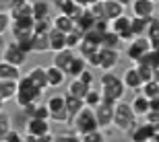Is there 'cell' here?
I'll return each instance as SVG.
<instances>
[{
    "label": "cell",
    "mask_w": 159,
    "mask_h": 142,
    "mask_svg": "<svg viewBox=\"0 0 159 142\" xmlns=\"http://www.w3.org/2000/svg\"><path fill=\"white\" fill-rule=\"evenodd\" d=\"M21 78V72H19V66L6 62V60H0V80H19Z\"/></svg>",
    "instance_id": "obj_20"
},
{
    "label": "cell",
    "mask_w": 159,
    "mask_h": 142,
    "mask_svg": "<svg viewBox=\"0 0 159 142\" xmlns=\"http://www.w3.org/2000/svg\"><path fill=\"white\" fill-rule=\"evenodd\" d=\"M120 62L118 47H99V68L101 70H112L114 66Z\"/></svg>",
    "instance_id": "obj_9"
},
{
    "label": "cell",
    "mask_w": 159,
    "mask_h": 142,
    "mask_svg": "<svg viewBox=\"0 0 159 142\" xmlns=\"http://www.w3.org/2000/svg\"><path fill=\"white\" fill-rule=\"evenodd\" d=\"M85 68H89V62H87V58H83L81 54H77V56H75V58L70 60V64H68V68H66V76L77 78V76H81V72L85 70Z\"/></svg>",
    "instance_id": "obj_17"
},
{
    "label": "cell",
    "mask_w": 159,
    "mask_h": 142,
    "mask_svg": "<svg viewBox=\"0 0 159 142\" xmlns=\"http://www.w3.org/2000/svg\"><path fill=\"white\" fill-rule=\"evenodd\" d=\"M95 21H97V19L91 15V11H89V8H85V12H83L81 19L77 21V27H81L83 31H89V29H91V27L95 25Z\"/></svg>",
    "instance_id": "obj_33"
},
{
    "label": "cell",
    "mask_w": 159,
    "mask_h": 142,
    "mask_svg": "<svg viewBox=\"0 0 159 142\" xmlns=\"http://www.w3.org/2000/svg\"><path fill=\"white\" fill-rule=\"evenodd\" d=\"M101 45H97V43H93V41H89V39H85V37H83V41L79 43V54H81L83 58H89V56H91V54L93 52H97V49H99Z\"/></svg>",
    "instance_id": "obj_32"
},
{
    "label": "cell",
    "mask_w": 159,
    "mask_h": 142,
    "mask_svg": "<svg viewBox=\"0 0 159 142\" xmlns=\"http://www.w3.org/2000/svg\"><path fill=\"white\" fill-rule=\"evenodd\" d=\"M122 80H124V84H126V89L128 91H141V87H143V76L139 74V68L136 66H130L128 70L124 72V76H122Z\"/></svg>",
    "instance_id": "obj_12"
},
{
    "label": "cell",
    "mask_w": 159,
    "mask_h": 142,
    "mask_svg": "<svg viewBox=\"0 0 159 142\" xmlns=\"http://www.w3.org/2000/svg\"><path fill=\"white\" fill-rule=\"evenodd\" d=\"M25 132H27L25 134V142H50V140H54L50 136V119L29 118Z\"/></svg>",
    "instance_id": "obj_4"
},
{
    "label": "cell",
    "mask_w": 159,
    "mask_h": 142,
    "mask_svg": "<svg viewBox=\"0 0 159 142\" xmlns=\"http://www.w3.org/2000/svg\"><path fill=\"white\" fill-rule=\"evenodd\" d=\"M77 54L72 52L70 47H64V49H60V52H54V58H52V64L58 66V68H62V70L66 72V68H68V64H70V60L75 58Z\"/></svg>",
    "instance_id": "obj_18"
},
{
    "label": "cell",
    "mask_w": 159,
    "mask_h": 142,
    "mask_svg": "<svg viewBox=\"0 0 159 142\" xmlns=\"http://www.w3.org/2000/svg\"><path fill=\"white\" fill-rule=\"evenodd\" d=\"M130 11L134 17H143V19H151L155 17V11H157V2L153 0H134L130 4Z\"/></svg>",
    "instance_id": "obj_10"
},
{
    "label": "cell",
    "mask_w": 159,
    "mask_h": 142,
    "mask_svg": "<svg viewBox=\"0 0 159 142\" xmlns=\"http://www.w3.org/2000/svg\"><path fill=\"white\" fill-rule=\"evenodd\" d=\"M153 134H155V124L151 122H143L141 126H136L134 130L130 132V140L134 142H153Z\"/></svg>",
    "instance_id": "obj_11"
},
{
    "label": "cell",
    "mask_w": 159,
    "mask_h": 142,
    "mask_svg": "<svg viewBox=\"0 0 159 142\" xmlns=\"http://www.w3.org/2000/svg\"><path fill=\"white\" fill-rule=\"evenodd\" d=\"M114 128L120 130V132H126V134H130V132L136 128L134 109H132L130 103H124L122 99L114 105Z\"/></svg>",
    "instance_id": "obj_3"
},
{
    "label": "cell",
    "mask_w": 159,
    "mask_h": 142,
    "mask_svg": "<svg viewBox=\"0 0 159 142\" xmlns=\"http://www.w3.org/2000/svg\"><path fill=\"white\" fill-rule=\"evenodd\" d=\"M48 80H50V87H62L64 84V80H66V72L62 70V68H58V66H50L48 68Z\"/></svg>",
    "instance_id": "obj_23"
},
{
    "label": "cell",
    "mask_w": 159,
    "mask_h": 142,
    "mask_svg": "<svg viewBox=\"0 0 159 142\" xmlns=\"http://www.w3.org/2000/svg\"><path fill=\"white\" fill-rule=\"evenodd\" d=\"M91 89L89 84H85L81 80V78H70V84H68V91L66 93H70V95H75V97H81V99H85V95H87V91Z\"/></svg>",
    "instance_id": "obj_25"
},
{
    "label": "cell",
    "mask_w": 159,
    "mask_h": 142,
    "mask_svg": "<svg viewBox=\"0 0 159 142\" xmlns=\"http://www.w3.org/2000/svg\"><path fill=\"white\" fill-rule=\"evenodd\" d=\"M110 29L116 31L118 35H124V33L132 31V17H130V15H126V12H122L120 17H116V19H112V21H110Z\"/></svg>",
    "instance_id": "obj_13"
},
{
    "label": "cell",
    "mask_w": 159,
    "mask_h": 142,
    "mask_svg": "<svg viewBox=\"0 0 159 142\" xmlns=\"http://www.w3.org/2000/svg\"><path fill=\"white\" fill-rule=\"evenodd\" d=\"M147 37L151 39V41H155V39H159V17H157V15H155V17H151V21H149Z\"/></svg>",
    "instance_id": "obj_39"
},
{
    "label": "cell",
    "mask_w": 159,
    "mask_h": 142,
    "mask_svg": "<svg viewBox=\"0 0 159 142\" xmlns=\"http://www.w3.org/2000/svg\"><path fill=\"white\" fill-rule=\"evenodd\" d=\"M2 60H6V62H11V64H15V66H23L25 62H27V52H25L17 41H11V43L4 45Z\"/></svg>",
    "instance_id": "obj_7"
},
{
    "label": "cell",
    "mask_w": 159,
    "mask_h": 142,
    "mask_svg": "<svg viewBox=\"0 0 159 142\" xmlns=\"http://www.w3.org/2000/svg\"><path fill=\"white\" fill-rule=\"evenodd\" d=\"M118 43H120V35L112 29H107L103 33V37H101V45L103 47H118Z\"/></svg>",
    "instance_id": "obj_34"
},
{
    "label": "cell",
    "mask_w": 159,
    "mask_h": 142,
    "mask_svg": "<svg viewBox=\"0 0 159 142\" xmlns=\"http://www.w3.org/2000/svg\"><path fill=\"white\" fill-rule=\"evenodd\" d=\"M153 78L159 83V66H155V68H153Z\"/></svg>",
    "instance_id": "obj_47"
},
{
    "label": "cell",
    "mask_w": 159,
    "mask_h": 142,
    "mask_svg": "<svg viewBox=\"0 0 159 142\" xmlns=\"http://www.w3.org/2000/svg\"><path fill=\"white\" fill-rule=\"evenodd\" d=\"M153 2H159V0H153Z\"/></svg>",
    "instance_id": "obj_54"
},
{
    "label": "cell",
    "mask_w": 159,
    "mask_h": 142,
    "mask_svg": "<svg viewBox=\"0 0 159 142\" xmlns=\"http://www.w3.org/2000/svg\"><path fill=\"white\" fill-rule=\"evenodd\" d=\"M93 29H97L99 33H106V31L110 29V21H107V19H97L95 25H93Z\"/></svg>",
    "instance_id": "obj_45"
},
{
    "label": "cell",
    "mask_w": 159,
    "mask_h": 142,
    "mask_svg": "<svg viewBox=\"0 0 159 142\" xmlns=\"http://www.w3.org/2000/svg\"><path fill=\"white\" fill-rule=\"evenodd\" d=\"M43 52H52L50 49V33H35L33 35V54H43Z\"/></svg>",
    "instance_id": "obj_24"
},
{
    "label": "cell",
    "mask_w": 159,
    "mask_h": 142,
    "mask_svg": "<svg viewBox=\"0 0 159 142\" xmlns=\"http://www.w3.org/2000/svg\"><path fill=\"white\" fill-rule=\"evenodd\" d=\"M75 2H77V4H81V6H85V8H87L89 4H93L95 0H75Z\"/></svg>",
    "instance_id": "obj_46"
},
{
    "label": "cell",
    "mask_w": 159,
    "mask_h": 142,
    "mask_svg": "<svg viewBox=\"0 0 159 142\" xmlns=\"http://www.w3.org/2000/svg\"><path fill=\"white\" fill-rule=\"evenodd\" d=\"M33 19H50V4L48 2H33Z\"/></svg>",
    "instance_id": "obj_36"
},
{
    "label": "cell",
    "mask_w": 159,
    "mask_h": 142,
    "mask_svg": "<svg viewBox=\"0 0 159 142\" xmlns=\"http://www.w3.org/2000/svg\"><path fill=\"white\" fill-rule=\"evenodd\" d=\"M23 140H25V136H21V134H19L17 130H12V128L6 132L4 138H2V142H23Z\"/></svg>",
    "instance_id": "obj_42"
},
{
    "label": "cell",
    "mask_w": 159,
    "mask_h": 142,
    "mask_svg": "<svg viewBox=\"0 0 159 142\" xmlns=\"http://www.w3.org/2000/svg\"><path fill=\"white\" fill-rule=\"evenodd\" d=\"M8 15H11L12 21L17 19H27V17H33V2H17L8 8Z\"/></svg>",
    "instance_id": "obj_14"
},
{
    "label": "cell",
    "mask_w": 159,
    "mask_h": 142,
    "mask_svg": "<svg viewBox=\"0 0 159 142\" xmlns=\"http://www.w3.org/2000/svg\"><path fill=\"white\" fill-rule=\"evenodd\" d=\"M81 140L83 142H103L106 140V134H103L101 128H97V130H91L87 134H81Z\"/></svg>",
    "instance_id": "obj_37"
},
{
    "label": "cell",
    "mask_w": 159,
    "mask_h": 142,
    "mask_svg": "<svg viewBox=\"0 0 159 142\" xmlns=\"http://www.w3.org/2000/svg\"><path fill=\"white\" fill-rule=\"evenodd\" d=\"M48 107H50V115L56 113V111H60V109H64V107H66L64 95H52V97L48 99Z\"/></svg>",
    "instance_id": "obj_31"
},
{
    "label": "cell",
    "mask_w": 159,
    "mask_h": 142,
    "mask_svg": "<svg viewBox=\"0 0 159 142\" xmlns=\"http://www.w3.org/2000/svg\"><path fill=\"white\" fill-rule=\"evenodd\" d=\"M2 107H4V99L0 97V111H2Z\"/></svg>",
    "instance_id": "obj_51"
},
{
    "label": "cell",
    "mask_w": 159,
    "mask_h": 142,
    "mask_svg": "<svg viewBox=\"0 0 159 142\" xmlns=\"http://www.w3.org/2000/svg\"><path fill=\"white\" fill-rule=\"evenodd\" d=\"M99 84H101L103 101L110 103V105H116V103L124 97V93H126L124 80L112 70H103V74H101V78H99Z\"/></svg>",
    "instance_id": "obj_1"
},
{
    "label": "cell",
    "mask_w": 159,
    "mask_h": 142,
    "mask_svg": "<svg viewBox=\"0 0 159 142\" xmlns=\"http://www.w3.org/2000/svg\"><path fill=\"white\" fill-rule=\"evenodd\" d=\"M27 76L43 91L50 87V80H48V68H43V66H33V68L27 72Z\"/></svg>",
    "instance_id": "obj_16"
},
{
    "label": "cell",
    "mask_w": 159,
    "mask_h": 142,
    "mask_svg": "<svg viewBox=\"0 0 159 142\" xmlns=\"http://www.w3.org/2000/svg\"><path fill=\"white\" fill-rule=\"evenodd\" d=\"M101 101H103V95H101V89L97 91V89H93V87H91V89L87 91V95H85V105H89V107H97L101 103Z\"/></svg>",
    "instance_id": "obj_30"
},
{
    "label": "cell",
    "mask_w": 159,
    "mask_h": 142,
    "mask_svg": "<svg viewBox=\"0 0 159 142\" xmlns=\"http://www.w3.org/2000/svg\"><path fill=\"white\" fill-rule=\"evenodd\" d=\"M11 23H12L11 15H8V12H2V11H0V35H2L6 29H11Z\"/></svg>",
    "instance_id": "obj_41"
},
{
    "label": "cell",
    "mask_w": 159,
    "mask_h": 142,
    "mask_svg": "<svg viewBox=\"0 0 159 142\" xmlns=\"http://www.w3.org/2000/svg\"><path fill=\"white\" fill-rule=\"evenodd\" d=\"M101 4H103V17H106L107 21L120 17L124 12V4L118 2V0H101Z\"/></svg>",
    "instance_id": "obj_19"
},
{
    "label": "cell",
    "mask_w": 159,
    "mask_h": 142,
    "mask_svg": "<svg viewBox=\"0 0 159 142\" xmlns=\"http://www.w3.org/2000/svg\"><path fill=\"white\" fill-rule=\"evenodd\" d=\"M64 99H66V109H68V113H70L72 118H75V115L81 111L83 107H85V99H81V97H75V95L66 93Z\"/></svg>",
    "instance_id": "obj_27"
},
{
    "label": "cell",
    "mask_w": 159,
    "mask_h": 142,
    "mask_svg": "<svg viewBox=\"0 0 159 142\" xmlns=\"http://www.w3.org/2000/svg\"><path fill=\"white\" fill-rule=\"evenodd\" d=\"M134 66L139 68V74L143 76V80L147 83V80H153V66L147 64V62H143V60H139V62H134Z\"/></svg>",
    "instance_id": "obj_35"
},
{
    "label": "cell",
    "mask_w": 159,
    "mask_h": 142,
    "mask_svg": "<svg viewBox=\"0 0 159 142\" xmlns=\"http://www.w3.org/2000/svg\"><path fill=\"white\" fill-rule=\"evenodd\" d=\"M8 130H11V118L0 111V140L4 138V134H6Z\"/></svg>",
    "instance_id": "obj_40"
},
{
    "label": "cell",
    "mask_w": 159,
    "mask_h": 142,
    "mask_svg": "<svg viewBox=\"0 0 159 142\" xmlns=\"http://www.w3.org/2000/svg\"><path fill=\"white\" fill-rule=\"evenodd\" d=\"M83 37H85V31H83L81 27H77V25H75V29H72L70 33H66V47L77 49L79 43L83 41Z\"/></svg>",
    "instance_id": "obj_28"
},
{
    "label": "cell",
    "mask_w": 159,
    "mask_h": 142,
    "mask_svg": "<svg viewBox=\"0 0 159 142\" xmlns=\"http://www.w3.org/2000/svg\"><path fill=\"white\" fill-rule=\"evenodd\" d=\"M118 2H122L124 6H128V4H132V2H134V0H118Z\"/></svg>",
    "instance_id": "obj_49"
},
{
    "label": "cell",
    "mask_w": 159,
    "mask_h": 142,
    "mask_svg": "<svg viewBox=\"0 0 159 142\" xmlns=\"http://www.w3.org/2000/svg\"><path fill=\"white\" fill-rule=\"evenodd\" d=\"M33 118L50 119V107H48V103H46V105H37V109H35V115H33Z\"/></svg>",
    "instance_id": "obj_44"
},
{
    "label": "cell",
    "mask_w": 159,
    "mask_h": 142,
    "mask_svg": "<svg viewBox=\"0 0 159 142\" xmlns=\"http://www.w3.org/2000/svg\"><path fill=\"white\" fill-rule=\"evenodd\" d=\"M17 2H27V0H15V4H17Z\"/></svg>",
    "instance_id": "obj_53"
},
{
    "label": "cell",
    "mask_w": 159,
    "mask_h": 142,
    "mask_svg": "<svg viewBox=\"0 0 159 142\" xmlns=\"http://www.w3.org/2000/svg\"><path fill=\"white\" fill-rule=\"evenodd\" d=\"M41 95H43V89H39L27 74L19 78V87H17L15 99H17V105L21 107V109L27 107V105H31V103H39Z\"/></svg>",
    "instance_id": "obj_2"
},
{
    "label": "cell",
    "mask_w": 159,
    "mask_h": 142,
    "mask_svg": "<svg viewBox=\"0 0 159 142\" xmlns=\"http://www.w3.org/2000/svg\"><path fill=\"white\" fill-rule=\"evenodd\" d=\"M155 15H157V17H159V2H157V11H155Z\"/></svg>",
    "instance_id": "obj_52"
},
{
    "label": "cell",
    "mask_w": 159,
    "mask_h": 142,
    "mask_svg": "<svg viewBox=\"0 0 159 142\" xmlns=\"http://www.w3.org/2000/svg\"><path fill=\"white\" fill-rule=\"evenodd\" d=\"M79 78H81V80H83L85 84H89V87H91V84L95 83V74H93L91 70H89V68H85V70L81 72V76H79Z\"/></svg>",
    "instance_id": "obj_43"
},
{
    "label": "cell",
    "mask_w": 159,
    "mask_h": 142,
    "mask_svg": "<svg viewBox=\"0 0 159 142\" xmlns=\"http://www.w3.org/2000/svg\"><path fill=\"white\" fill-rule=\"evenodd\" d=\"M0 4H6V6H8V8H11V6L15 4V0H0Z\"/></svg>",
    "instance_id": "obj_48"
},
{
    "label": "cell",
    "mask_w": 159,
    "mask_h": 142,
    "mask_svg": "<svg viewBox=\"0 0 159 142\" xmlns=\"http://www.w3.org/2000/svg\"><path fill=\"white\" fill-rule=\"evenodd\" d=\"M17 87H19V80H0V97L4 101L15 99Z\"/></svg>",
    "instance_id": "obj_26"
},
{
    "label": "cell",
    "mask_w": 159,
    "mask_h": 142,
    "mask_svg": "<svg viewBox=\"0 0 159 142\" xmlns=\"http://www.w3.org/2000/svg\"><path fill=\"white\" fill-rule=\"evenodd\" d=\"M149 21H151V19H143V17H134V15H132V33H134L136 37L139 35H147Z\"/></svg>",
    "instance_id": "obj_29"
},
{
    "label": "cell",
    "mask_w": 159,
    "mask_h": 142,
    "mask_svg": "<svg viewBox=\"0 0 159 142\" xmlns=\"http://www.w3.org/2000/svg\"><path fill=\"white\" fill-rule=\"evenodd\" d=\"M149 49H151V39L147 35H139L132 41H128V45H126V58L130 62H139V60H143L147 56Z\"/></svg>",
    "instance_id": "obj_6"
},
{
    "label": "cell",
    "mask_w": 159,
    "mask_h": 142,
    "mask_svg": "<svg viewBox=\"0 0 159 142\" xmlns=\"http://www.w3.org/2000/svg\"><path fill=\"white\" fill-rule=\"evenodd\" d=\"M64 47H66V33L56 29V27H52L50 29V49L52 52H60Z\"/></svg>",
    "instance_id": "obj_21"
},
{
    "label": "cell",
    "mask_w": 159,
    "mask_h": 142,
    "mask_svg": "<svg viewBox=\"0 0 159 142\" xmlns=\"http://www.w3.org/2000/svg\"><path fill=\"white\" fill-rule=\"evenodd\" d=\"M130 105H132V109H134L136 118H145V115H147V111L151 109L149 97H147V95H143L141 91H136V95L132 97V101H130Z\"/></svg>",
    "instance_id": "obj_15"
},
{
    "label": "cell",
    "mask_w": 159,
    "mask_h": 142,
    "mask_svg": "<svg viewBox=\"0 0 159 142\" xmlns=\"http://www.w3.org/2000/svg\"><path fill=\"white\" fill-rule=\"evenodd\" d=\"M141 93L143 95H147L149 99L151 97H155V95H159V83L157 80H147V83H143V87H141Z\"/></svg>",
    "instance_id": "obj_38"
},
{
    "label": "cell",
    "mask_w": 159,
    "mask_h": 142,
    "mask_svg": "<svg viewBox=\"0 0 159 142\" xmlns=\"http://www.w3.org/2000/svg\"><path fill=\"white\" fill-rule=\"evenodd\" d=\"M95 118H97V124H99L101 130H107L110 126H114V105L101 101L95 107Z\"/></svg>",
    "instance_id": "obj_8"
},
{
    "label": "cell",
    "mask_w": 159,
    "mask_h": 142,
    "mask_svg": "<svg viewBox=\"0 0 159 142\" xmlns=\"http://www.w3.org/2000/svg\"><path fill=\"white\" fill-rule=\"evenodd\" d=\"M52 25L56 27V29H60V31H64V33H70L72 29H75V19H70L66 12H58L56 15V19L52 21Z\"/></svg>",
    "instance_id": "obj_22"
},
{
    "label": "cell",
    "mask_w": 159,
    "mask_h": 142,
    "mask_svg": "<svg viewBox=\"0 0 159 142\" xmlns=\"http://www.w3.org/2000/svg\"><path fill=\"white\" fill-rule=\"evenodd\" d=\"M97 128H99V124H97V118H95V109L89 107V105H85L81 111L72 118V130L77 132L79 136H81V134H87V132H91V130H97Z\"/></svg>",
    "instance_id": "obj_5"
},
{
    "label": "cell",
    "mask_w": 159,
    "mask_h": 142,
    "mask_svg": "<svg viewBox=\"0 0 159 142\" xmlns=\"http://www.w3.org/2000/svg\"><path fill=\"white\" fill-rule=\"evenodd\" d=\"M4 45H6V43H4V37L0 35V49H4Z\"/></svg>",
    "instance_id": "obj_50"
}]
</instances>
